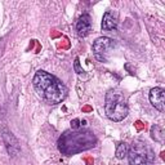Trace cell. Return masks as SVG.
Masks as SVG:
<instances>
[{"mask_svg":"<svg viewBox=\"0 0 165 165\" xmlns=\"http://www.w3.org/2000/svg\"><path fill=\"white\" fill-rule=\"evenodd\" d=\"M150 102L159 111L165 108V90L163 88H152L150 92Z\"/></svg>","mask_w":165,"mask_h":165,"instance_id":"7","label":"cell"},{"mask_svg":"<svg viewBox=\"0 0 165 165\" xmlns=\"http://www.w3.org/2000/svg\"><path fill=\"white\" fill-rule=\"evenodd\" d=\"M129 165H154L155 155L150 146L143 141H134L132 148L128 151Z\"/></svg>","mask_w":165,"mask_h":165,"instance_id":"4","label":"cell"},{"mask_svg":"<svg viewBox=\"0 0 165 165\" xmlns=\"http://www.w3.org/2000/svg\"><path fill=\"white\" fill-rule=\"evenodd\" d=\"M118 27V21L111 12H106L102 18V30L103 31H115Z\"/></svg>","mask_w":165,"mask_h":165,"instance_id":"9","label":"cell"},{"mask_svg":"<svg viewBox=\"0 0 165 165\" xmlns=\"http://www.w3.org/2000/svg\"><path fill=\"white\" fill-rule=\"evenodd\" d=\"M128 144L125 142H120L118 144V147H116V152H115V155L118 159H120V160H123V159L128 155Z\"/></svg>","mask_w":165,"mask_h":165,"instance_id":"11","label":"cell"},{"mask_svg":"<svg viewBox=\"0 0 165 165\" xmlns=\"http://www.w3.org/2000/svg\"><path fill=\"white\" fill-rule=\"evenodd\" d=\"M3 141L5 143V147H7V151L10 156H17L20 154L21 147H20V143H18L17 138L13 136V133L9 132L8 129H3Z\"/></svg>","mask_w":165,"mask_h":165,"instance_id":"6","label":"cell"},{"mask_svg":"<svg viewBox=\"0 0 165 165\" xmlns=\"http://www.w3.org/2000/svg\"><path fill=\"white\" fill-rule=\"evenodd\" d=\"M59 35H61L59 32H53L52 34V38H57V36H59Z\"/></svg>","mask_w":165,"mask_h":165,"instance_id":"17","label":"cell"},{"mask_svg":"<svg viewBox=\"0 0 165 165\" xmlns=\"http://www.w3.org/2000/svg\"><path fill=\"white\" fill-rule=\"evenodd\" d=\"M92 110H93V108H92L90 106H84L83 107V112H90Z\"/></svg>","mask_w":165,"mask_h":165,"instance_id":"16","label":"cell"},{"mask_svg":"<svg viewBox=\"0 0 165 165\" xmlns=\"http://www.w3.org/2000/svg\"><path fill=\"white\" fill-rule=\"evenodd\" d=\"M97 143V138L89 130H66L58 138V150L66 156L76 155L79 152L93 148Z\"/></svg>","mask_w":165,"mask_h":165,"instance_id":"2","label":"cell"},{"mask_svg":"<svg viewBox=\"0 0 165 165\" xmlns=\"http://www.w3.org/2000/svg\"><path fill=\"white\" fill-rule=\"evenodd\" d=\"M92 30V20L89 14H83L76 22V31L80 38L87 36Z\"/></svg>","mask_w":165,"mask_h":165,"instance_id":"8","label":"cell"},{"mask_svg":"<svg viewBox=\"0 0 165 165\" xmlns=\"http://www.w3.org/2000/svg\"><path fill=\"white\" fill-rule=\"evenodd\" d=\"M32 83L38 94L49 105L61 103L67 96V88L65 84L49 72L39 70L35 74Z\"/></svg>","mask_w":165,"mask_h":165,"instance_id":"1","label":"cell"},{"mask_svg":"<svg viewBox=\"0 0 165 165\" xmlns=\"http://www.w3.org/2000/svg\"><path fill=\"white\" fill-rule=\"evenodd\" d=\"M74 67H75V71L77 72V74H83V72H84V70L81 69V67H80V61H79V58H76L75 59V63H74Z\"/></svg>","mask_w":165,"mask_h":165,"instance_id":"13","label":"cell"},{"mask_svg":"<svg viewBox=\"0 0 165 165\" xmlns=\"http://www.w3.org/2000/svg\"><path fill=\"white\" fill-rule=\"evenodd\" d=\"M115 47V43L112 39L107 38V36H102V38H98L94 44H93V53L96 58L101 61V62H106V56L107 53L112 49V48Z\"/></svg>","mask_w":165,"mask_h":165,"instance_id":"5","label":"cell"},{"mask_svg":"<svg viewBox=\"0 0 165 165\" xmlns=\"http://www.w3.org/2000/svg\"><path fill=\"white\" fill-rule=\"evenodd\" d=\"M105 111L107 118L112 121H121L126 118L128 103L123 92H120L118 89H112L108 92L106 94Z\"/></svg>","mask_w":165,"mask_h":165,"instance_id":"3","label":"cell"},{"mask_svg":"<svg viewBox=\"0 0 165 165\" xmlns=\"http://www.w3.org/2000/svg\"><path fill=\"white\" fill-rule=\"evenodd\" d=\"M81 128V124H80V120L79 119H74L71 121V129L72 130H79Z\"/></svg>","mask_w":165,"mask_h":165,"instance_id":"12","label":"cell"},{"mask_svg":"<svg viewBox=\"0 0 165 165\" xmlns=\"http://www.w3.org/2000/svg\"><path fill=\"white\" fill-rule=\"evenodd\" d=\"M151 137L152 139H155L156 142H164V129L160 125H152L151 126Z\"/></svg>","mask_w":165,"mask_h":165,"instance_id":"10","label":"cell"},{"mask_svg":"<svg viewBox=\"0 0 165 165\" xmlns=\"http://www.w3.org/2000/svg\"><path fill=\"white\" fill-rule=\"evenodd\" d=\"M134 126H136V129L138 130V132H141V130H143L144 128H146V124H143L142 121H136V123H134Z\"/></svg>","mask_w":165,"mask_h":165,"instance_id":"14","label":"cell"},{"mask_svg":"<svg viewBox=\"0 0 165 165\" xmlns=\"http://www.w3.org/2000/svg\"><path fill=\"white\" fill-rule=\"evenodd\" d=\"M84 161H85V164H87V165H93V164H94L93 157H85Z\"/></svg>","mask_w":165,"mask_h":165,"instance_id":"15","label":"cell"}]
</instances>
